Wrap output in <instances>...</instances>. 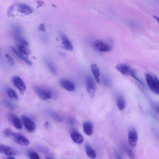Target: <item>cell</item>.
I'll return each mask as SVG.
<instances>
[{"label":"cell","instance_id":"obj_1","mask_svg":"<svg viewBox=\"0 0 159 159\" xmlns=\"http://www.w3.org/2000/svg\"><path fill=\"white\" fill-rule=\"evenodd\" d=\"M33 12L32 7L29 5L21 3H16L9 7L7 11L9 17H14L17 15L23 16L29 15Z\"/></svg>","mask_w":159,"mask_h":159},{"label":"cell","instance_id":"obj_2","mask_svg":"<svg viewBox=\"0 0 159 159\" xmlns=\"http://www.w3.org/2000/svg\"><path fill=\"white\" fill-rule=\"evenodd\" d=\"M145 79L147 84L151 90L154 93L158 95L159 82L157 77L154 75L146 73Z\"/></svg>","mask_w":159,"mask_h":159},{"label":"cell","instance_id":"obj_3","mask_svg":"<svg viewBox=\"0 0 159 159\" xmlns=\"http://www.w3.org/2000/svg\"><path fill=\"white\" fill-rule=\"evenodd\" d=\"M33 88L37 95L43 100L50 99L52 97V92L48 89L39 85L34 86Z\"/></svg>","mask_w":159,"mask_h":159},{"label":"cell","instance_id":"obj_4","mask_svg":"<svg viewBox=\"0 0 159 159\" xmlns=\"http://www.w3.org/2000/svg\"><path fill=\"white\" fill-rule=\"evenodd\" d=\"M93 48L100 52H108L111 51L112 47L107 42L100 39L95 40L92 43Z\"/></svg>","mask_w":159,"mask_h":159},{"label":"cell","instance_id":"obj_5","mask_svg":"<svg viewBox=\"0 0 159 159\" xmlns=\"http://www.w3.org/2000/svg\"><path fill=\"white\" fill-rule=\"evenodd\" d=\"M86 87L88 94L90 98L92 99L95 95L96 86L93 78L90 76H87L86 81Z\"/></svg>","mask_w":159,"mask_h":159},{"label":"cell","instance_id":"obj_6","mask_svg":"<svg viewBox=\"0 0 159 159\" xmlns=\"http://www.w3.org/2000/svg\"><path fill=\"white\" fill-rule=\"evenodd\" d=\"M138 139L137 131L136 129L131 127L128 131V140L129 143L132 148L135 147L137 145Z\"/></svg>","mask_w":159,"mask_h":159},{"label":"cell","instance_id":"obj_7","mask_svg":"<svg viewBox=\"0 0 159 159\" xmlns=\"http://www.w3.org/2000/svg\"><path fill=\"white\" fill-rule=\"evenodd\" d=\"M11 137L16 143L21 146H26L30 143L28 139L21 133L13 132Z\"/></svg>","mask_w":159,"mask_h":159},{"label":"cell","instance_id":"obj_8","mask_svg":"<svg viewBox=\"0 0 159 159\" xmlns=\"http://www.w3.org/2000/svg\"><path fill=\"white\" fill-rule=\"evenodd\" d=\"M11 81L21 94H23L26 90V87L21 78L18 76H14L12 77Z\"/></svg>","mask_w":159,"mask_h":159},{"label":"cell","instance_id":"obj_9","mask_svg":"<svg viewBox=\"0 0 159 159\" xmlns=\"http://www.w3.org/2000/svg\"><path fill=\"white\" fill-rule=\"evenodd\" d=\"M21 118L25 127L28 131L33 132L35 129L36 125L30 119L25 115H22Z\"/></svg>","mask_w":159,"mask_h":159},{"label":"cell","instance_id":"obj_10","mask_svg":"<svg viewBox=\"0 0 159 159\" xmlns=\"http://www.w3.org/2000/svg\"><path fill=\"white\" fill-rule=\"evenodd\" d=\"M0 153L4 154L8 156H12L18 155L19 152L12 147L0 144Z\"/></svg>","mask_w":159,"mask_h":159},{"label":"cell","instance_id":"obj_11","mask_svg":"<svg viewBox=\"0 0 159 159\" xmlns=\"http://www.w3.org/2000/svg\"><path fill=\"white\" fill-rule=\"evenodd\" d=\"M70 132L71 137L75 142L78 144L83 143L84 138L77 129L74 128H71Z\"/></svg>","mask_w":159,"mask_h":159},{"label":"cell","instance_id":"obj_12","mask_svg":"<svg viewBox=\"0 0 159 159\" xmlns=\"http://www.w3.org/2000/svg\"><path fill=\"white\" fill-rule=\"evenodd\" d=\"M115 69L122 75L127 76L129 75L131 69L129 65L126 63H121L116 65Z\"/></svg>","mask_w":159,"mask_h":159},{"label":"cell","instance_id":"obj_13","mask_svg":"<svg viewBox=\"0 0 159 159\" xmlns=\"http://www.w3.org/2000/svg\"><path fill=\"white\" fill-rule=\"evenodd\" d=\"M61 85L68 91L72 92L75 88V84L72 81L65 79H61L60 81Z\"/></svg>","mask_w":159,"mask_h":159},{"label":"cell","instance_id":"obj_14","mask_svg":"<svg viewBox=\"0 0 159 159\" xmlns=\"http://www.w3.org/2000/svg\"><path fill=\"white\" fill-rule=\"evenodd\" d=\"M10 121L13 126L16 129H20L22 127V123L21 121L15 115L10 113L9 115Z\"/></svg>","mask_w":159,"mask_h":159},{"label":"cell","instance_id":"obj_15","mask_svg":"<svg viewBox=\"0 0 159 159\" xmlns=\"http://www.w3.org/2000/svg\"><path fill=\"white\" fill-rule=\"evenodd\" d=\"M62 43L65 49L70 52L73 51V46L71 42L65 35L62 34L61 36Z\"/></svg>","mask_w":159,"mask_h":159},{"label":"cell","instance_id":"obj_16","mask_svg":"<svg viewBox=\"0 0 159 159\" xmlns=\"http://www.w3.org/2000/svg\"><path fill=\"white\" fill-rule=\"evenodd\" d=\"M84 133L88 135H91L93 133V125L92 123L89 121H84L83 125Z\"/></svg>","mask_w":159,"mask_h":159},{"label":"cell","instance_id":"obj_17","mask_svg":"<svg viewBox=\"0 0 159 159\" xmlns=\"http://www.w3.org/2000/svg\"><path fill=\"white\" fill-rule=\"evenodd\" d=\"M91 70L96 81L99 83L100 72L98 67L96 64H93L91 66Z\"/></svg>","mask_w":159,"mask_h":159},{"label":"cell","instance_id":"obj_18","mask_svg":"<svg viewBox=\"0 0 159 159\" xmlns=\"http://www.w3.org/2000/svg\"><path fill=\"white\" fill-rule=\"evenodd\" d=\"M85 150L87 156L90 159H94L96 158V153L93 148L88 144L86 145Z\"/></svg>","mask_w":159,"mask_h":159},{"label":"cell","instance_id":"obj_19","mask_svg":"<svg viewBox=\"0 0 159 159\" xmlns=\"http://www.w3.org/2000/svg\"><path fill=\"white\" fill-rule=\"evenodd\" d=\"M116 105L118 109L122 111L125 108V102L124 98L120 95L117 96L116 99Z\"/></svg>","mask_w":159,"mask_h":159},{"label":"cell","instance_id":"obj_20","mask_svg":"<svg viewBox=\"0 0 159 159\" xmlns=\"http://www.w3.org/2000/svg\"><path fill=\"white\" fill-rule=\"evenodd\" d=\"M17 46L19 52L23 55L25 56L26 57L30 53V50L27 48V46L20 44H17Z\"/></svg>","mask_w":159,"mask_h":159},{"label":"cell","instance_id":"obj_21","mask_svg":"<svg viewBox=\"0 0 159 159\" xmlns=\"http://www.w3.org/2000/svg\"><path fill=\"white\" fill-rule=\"evenodd\" d=\"M11 48L13 52L21 59L26 62L29 65L31 66L32 65V62L30 60H28L27 57L20 53L13 47L11 46Z\"/></svg>","mask_w":159,"mask_h":159},{"label":"cell","instance_id":"obj_22","mask_svg":"<svg viewBox=\"0 0 159 159\" xmlns=\"http://www.w3.org/2000/svg\"><path fill=\"white\" fill-rule=\"evenodd\" d=\"M48 115L53 119L58 122H62L63 119L57 113L51 111H48Z\"/></svg>","mask_w":159,"mask_h":159},{"label":"cell","instance_id":"obj_23","mask_svg":"<svg viewBox=\"0 0 159 159\" xmlns=\"http://www.w3.org/2000/svg\"><path fill=\"white\" fill-rule=\"evenodd\" d=\"M44 61L49 70L53 74L55 75H56L57 74V70L53 63L51 61L48 59H45Z\"/></svg>","mask_w":159,"mask_h":159},{"label":"cell","instance_id":"obj_24","mask_svg":"<svg viewBox=\"0 0 159 159\" xmlns=\"http://www.w3.org/2000/svg\"><path fill=\"white\" fill-rule=\"evenodd\" d=\"M123 148L125 151L128 157L130 159H134L135 156L133 150L127 145L124 144Z\"/></svg>","mask_w":159,"mask_h":159},{"label":"cell","instance_id":"obj_25","mask_svg":"<svg viewBox=\"0 0 159 159\" xmlns=\"http://www.w3.org/2000/svg\"><path fill=\"white\" fill-rule=\"evenodd\" d=\"M7 95L10 98L12 99L17 100L18 96L15 92L10 88H7Z\"/></svg>","mask_w":159,"mask_h":159},{"label":"cell","instance_id":"obj_26","mask_svg":"<svg viewBox=\"0 0 159 159\" xmlns=\"http://www.w3.org/2000/svg\"><path fill=\"white\" fill-rule=\"evenodd\" d=\"M29 157L31 159H39V157L38 154L34 151H30L28 154Z\"/></svg>","mask_w":159,"mask_h":159},{"label":"cell","instance_id":"obj_27","mask_svg":"<svg viewBox=\"0 0 159 159\" xmlns=\"http://www.w3.org/2000/svg\"><path fill=\"white\" fill-rule=\"evenodd\" d=\"M129 75H130L131 76H132L134 78L136 79L137 81H138L143 86V84L141 82V81L137 78L136 76V72L134 69H131L130 73H129Z\"/></svg>","mask_w":159,"mask_h":159},{"label":"cell","instance_id":"obj_28","mask_svg":"<svg viewBox=\"0 0 159 159\" xmlns=\"http://www.w3.org/2000/svg\"><path fill=\"white\" fill-rule=\"evenodd\" d=\"M7 60L10 63L11 66L15 64L14 61L12 57L9 54H6L5 55Z\"/></svg>","mask_w":159,"mask_h":159},{"label":"cell","instance_id":"obj_29","mask_svg":"<svg viewBox=\"0 0 159 159\" xmlns=\"http://www.w3.org/2000/svg\"><path fill=\"white\" fill-rule=\"evenodd\" d=\"M13 133L11 130L8 128L5 129L3 132L4 134L7 137H11Z\"/></svg>","mask_w":159,"mask_h":159},{"label":"cell","instance_id":"obj_30","mask_svg":"<svg viewBox=\"0 0 159 159\" xmlns=\"http://www.w3.org/2000/svg\"><path fill=\"white\" fill-rule=\"evenodd\" d=\"M18 41L19 42L20 44L26 46H27L29 45L28 42L25 39L22 38L19 39Z\"/></svg>","mask_w":159,"mask_h":159},{"label":"cell","instance_id":"obj_31","mask_svg":"<svg viewBox=\"0 0 159 159\" xmlns=\"http://www.w3.org/2000/svg\"><path fill=\"white\" fill-rule=\"evenodd\" d=\"M39 29L42 31L45 32V28L44 24L43 23L41 24L39 26Z\"/></svg>","mask_w":159,"mask_h":159},{"label":"cell","instance_id":"obj_32","mask_svg":"<svg viewBox=\"0 0 159 159\" xmlns=\"http://www.w3.org/2000/svg\"><path fill=\"white\" fill-rule=\"evenodd\" d=\"M115 152V155L116 158L117 159H121L122 158L119 153L116 151Z\"/></svg>","mask_w":159,"mask_h":159},{"label":"cell","instance_id":"obj_33","mask_svg":"<svg viewBox=\"0 0 159 159\" xmlns=\"http://www.w3.org/2000/svg\"><path fill=\"white\" fill-rule=\"evenodd\" d=\"M37 3L39 5L38 7H41L44 4L43 2L41 1H37Z\"/></svg>","mask_w":159,"mask_h":159},{"label":"cell","instance_id":"obj_34","mask_svg":"<svg viewBox=\"0 0 159 159\" xmlns=\"http://www.w3.org/2000/svg\"><path fill=\"white\" fill-rule=\"evenodd\" d=\"M73 119H70L69 120V122L72 124H74L75 121Z\"/></svg>","mask_w":159,"mask_h":159},{"label":"cell","instance_id":"obj_35","mask_svg":"<svg viewBox=\"0 0 159 159\" xmlns=\"http://www.w3.org/2000/svg\"><path fill=\"white\" fill-rule=\"evenodd\" d=\"M154 18H155V19L158 22L159 21V18L158 17H157L156 16H153Z\"/></svg>","mask_w":159,"mask_h":159},{"label":"cell","instance_id":"obj_36","mask_svg":"<svg viewBox=\"0 0 159 159\" xmlns=\"http://www.w3.org/2000/svg\"><path fill=\"white\" fill-rule=\"evenodd\" d=\"M7 158L9 159H15V158L14 157H12V156H9V157H8Z\"/></svg>","mask_w":159,"mask_h":159},{"label":"cell","instance_id":"obj_37","mask_svg":"<svg viewBox=\"0 0 159 159\" xmlns=\"http://www.w3.org/2000/svg\"><path fill=\"white\" fill-rule=\"evenodd\" d=\"M48 122H46L45 124V126H47L48 125Z\"/></svg>","mask_w":159,"mask_h":159}]
</instances>
